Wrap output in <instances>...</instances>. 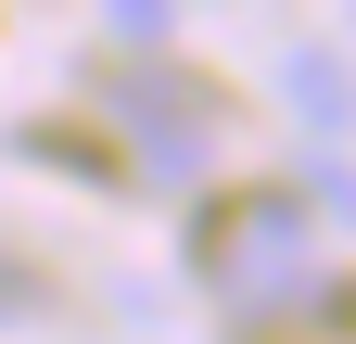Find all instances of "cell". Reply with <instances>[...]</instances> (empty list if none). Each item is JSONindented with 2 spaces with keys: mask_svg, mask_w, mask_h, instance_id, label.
<instances>
[{
  "mask_svg": "<svg viewBox=\"0 0 356 344\" xmlns=\"http://www.w3.org/2000/svg\"><path fill=\"white\" fill-rule=\"evenodd\" d=\"M191 268H204L216 306L254 319V306H280V293L318 281V217H305L293 191H229V204L191 230Z\"/></svg>",
  "mask_w": 356,
  "mask_h": 344,
  "instance_id": "1",
  "label": "cell"
},
{
  "mask_svg": "<svg viewBox=\"0 0 356 344\" xmlns=\"http://www.w3.org/2000/svg\"><path fill=\"white\" fill-rule=\"evenodd\" d=\"M293 102L318 115V127H343V115H356V90H343V64H331V52H293Z\"/></svg>",
  "mask_w": 356,
  "mask_h": 344,
  "instance_id": "2",
  "label": "cell"
}]
</instances>
